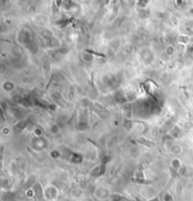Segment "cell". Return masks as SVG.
Masks as SVG:
<instances>
[{
	"instance_id": "3957f363",
	"label": "cell",
	"mask_w": 193,
	"mask_h": 201,
	"mask_svg": "<svg viewBox=\"0 0 193 201\" xmlns=\"http://www.w3.org/2000/svg\"><path fill=\"white\" fill-rule=\"evenodd\" d=\"M172 167H173L175 171H178V170L181 168V163L178 159H175L172 161Z\"/></svg>"
},
{
	"instance_id": "6da1fadb",
	"label": "cell",
	"mask_w": 193,
	"mask_h": 201,
	"mask_svg": "<svg viewBox=\"0 0 193 201\" xmlns=\"http://www.w3.org/2000/svg\"><path fill=\"white\" fill-rule=\"evenodd\" d=\"M59 191L58 189L54 186H48L44 189L43 191V197L48 200H54L55 198L58 197Z\"/></svg>"
},
{
	"instance_id": "5b68a950",
	"label": "cell",
	"mask_w": 193,
	"mask_h": 201,
	"mask_svg": "<svg viewBox=\"0 0 193 201\" xmlns=\"http://www.w3.org/2000/svg\"><path fill=\"white\" fill-rule=\"evenodd\" d=\"M163 198H164V201H172V200H173V198H172V197H171V195H170V194H166Z\"/></svg>"
},
{
	"instance_id": "7a4b0ae2",
	"label": "cell",
	"mask_w": 193,
	"mask_h": 201,
	"mask_svg": "<svg viewBox=\"0 0 193 201\" xmlns=\"http://www.w3.org/2000/svg\"><path fill=\"white\" fill-rule=\"evenodd\" d=\"M95 197L99 199H105L108 198L109 195V192L105 188H97V190L95 191Z\"/></svg>"
},
{
	"instance_id": "277c9868",
	"label": "cell",
	"mask_w": 193,
	"mask_h": 201,
	"mask_svg": "<svg viewBox=\"0 0 193 201\" xmlns=\"http://www.w3.org/2000/svg\"><path fill=\"white\" fill-rule=\"evenodd\" d=\"M112 201H125V199L121 195H112Z\"/></svg>"
}]
</instances>
